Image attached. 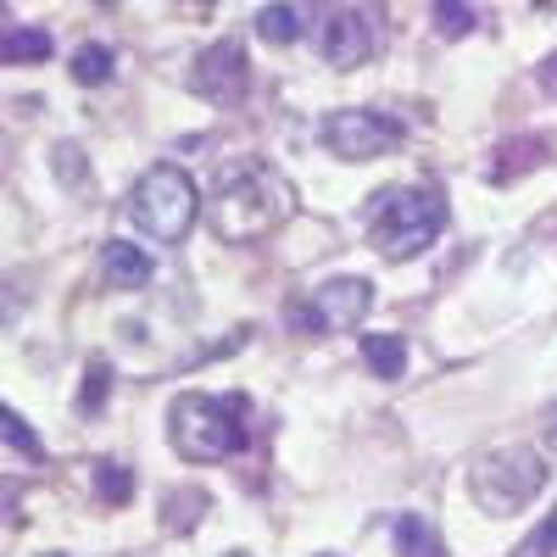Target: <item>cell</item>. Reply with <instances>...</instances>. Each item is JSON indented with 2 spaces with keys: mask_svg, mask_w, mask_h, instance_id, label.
I'll use <instances>...</instances> for the list:
<instances>
[{
  "mask_svg": "<svg viewBox=\"0 0 557 557\" xmlns=\"http://www.w3.org/2000/svg\"><path fill=\"white\" fill-rule=\"evenodd\" d=\"M0 435H7V446H12V451H23V457H45V446L34 441V430L23 424V412H17V407L0 412Z\"/></svg>",
  "mask_w": 557,
  "mask_h": 557,
  "instance_id": "obj_20",
  "label": "cell"
},
{
  "mask_svg": "<svg viewBox=\"0 0 557 557\" xmlns=\"http://www.w3.org/2000/svg\"><path fill=\"white\" fill-rule=\"evenodd\" d=\"M89 480H96V491H101L107 507H123L134 496V469H123V462H112V457L89 462Z\"/></svg>",
  "mask_w": 557,
  "mask_h": 557,
  "instance_id": "obj_16",
  "label": "cell"
},
{
  "mask_svg": "<svg viewBox=\"0 0 557 557\" xmlns=\"http://www.w3.org/2000/svg\"><path fill=\"white\" fill-rule=\"evenodd\" d=\"M401 134L407 128L396 117L374 112V107H341V112L323 117V146H330L335 157H346V162H374V157L396 151Z\"/></svg>",
  "mask_w": 557,
  "mask_h": 557,
  "instance_id": "obj_7",
  "label": "cell"
},
{
  "mask_svg": "<svg viewBox=\"0 0 557 557\" xmlns=\"http://www.w3.org/2000/svg\"><path fill=\"white\" fill-rule=\"evenodd\" d=\"M374 307V285L368 278H330V285H318L312 296H301L290 307V330L296 335H341V330H357Z\"/></svg>",
  "mask_w": 557,
  "mask_h": 557,
  "instance_id": "obj_6",
  "label": "cell"
},
{
  "mask_svg": "<svg viewBox=\"0 0 557 557\" xmlns=\"http://www.w3.org/2000/svg\"><path fill=\"white\" fill-rule=\"evenodd\" d=\"M290 212H296V190L268 162H235L228 173H218V190L207 201L212 235L228 246H251V240L273 235Z\"/></svg>",
  "mask_w": 557,
  "mask_h": 557,
  "instance_id": "obj_1",
  "label": "cell"
},
{
  "mask_svg": "<svg viewBox=\"0 0 557 557\" xmlns=\"http://www.w3.org/2000/svg\"><path fill=\"white\" fill-rule=\"evenodd\" d=\"M312 557H335V552H312Z\"/></svg>",
  "mask_w": 557,
  "mask_h": 557,
  "instance_id": "obj_24",
  "label": "cell"
},
{
  "mask_svg": "<svg viewBox=\"0 0 557 557\" xmlns=\"http://www.w3.org/2000/svg\"><path fill=\"white\" fill-rule=\"evenodd\" d=\"M107 391H112V362L96 357L84 368V385H78V412H101L107 407Z\"/></svg>",
  "mask_w": 557,
  "mask_h": 557,
  "instance_id": "obj_18",
  "label": "cell"
},
{
  "mask_svg": "<svg viewBox=\"0 0 557 557\" xmlns=\"http://www.w3.org/2000/svg\"><path fill=\"white\" fill-rule=\"evenodd\" d=\"M552 418H557V412H552ZM552 435H557V424H552Z\"/></svg>",
  "mask_w": 557,
  "mask_h": 557,
  "instance_id": "obj_26",
  "label": "cell"
},
{
  "mask_svg": "<svg viewBox=\"0 0 557 557\" xmlns=\"http://www.w3.org/2000/svg\"><path fill=\"white\" fill-rule=\"evenodd\" d=\"M301 7H262L257 12V34L268 39V45H290V39H301Z\"/></svg>",
  "mask_w": 557,
  "mask_h": 557,
  "instance_id": "obj_17",
  "label": "cell"
},
{
  "mask_svg": "<svg viewBox=\"0 0 557 557\" xmlns=\"http://www.w3.org/2000/svg\"><path fill=\"white\" fill-rule=\"evenodd\" d=\"M207 507H212V496H207V491H196V485L168 491V496H162V530H173V535H190V530L201 524Z\"/></svg>",
  "mask_w": 557,
  "mask_h": 557,
  "instance_id": "obj_13",
  "label": "cell"
},
{
  "mask_svg": "<svg viewBox=\"0 0 557 557\" xmlns=\"http://www.w3.org/2000/svg\"><path fill=\"white\" fill-rule=\"evenodd\" d=\"M73 78L78 84H107L112 78V51L107 45H78L73 51Z\"/></svg>",
  "mask_w": 557,
  "mask_h": 557,
  "instance_id": "obj_19",
  "label": "cell"
},
{
  "mask_svg": "<svg viewBox=\"0 0 557 557\" xmlns=\"http://www.w3.org/2000/svg\"><path fill=\"white\" fill-rule=\"evenodd\" d=\"M190 84H196V96H207L212 107H240V101H246V84H251L246 45H240V39H218V45H207Z\"/></svg>",
  "mask_w": 557,
  "mask_h": 557,
  "instance_id": "obj_8",
  "label": "cell"
},
{
  "mask_svg": "<svg viewBox=\"0 0 557 557\" xmlns=\"http://www.w3.org/2000/svg\"><path fill=\"white\" fill-rule=\"evenodd\" d=\"M546 480H552V469L535 446H502L469 469V496L480 502V513L507 519L519 507H530L535 491H546Z\"/></svg>",
  "mask_w": 557,
  "mask_h": 557,
  "instance_id": "obj_5",
  "label": "cell"
},
{
  "mask_svg": "<svg viewBox=\"0 0 557 557\" xmlns=\"http://www.w3.org/2000/svg\"><path fill=\"white\" fill-rule=\"evenodd\" d=\"M441 223H446V201L430 190V184H407V190L380 196L374 223H368V240H374L380 257L401 262V257H418L424 246H435Z\"/></svg>",
  "mask_w": 557,
  "mask_h": 557,
  "instance_id": "obj_4",
  "label": "cell"
},
{
  "mask_svg": "<svg viewBox=\"0 0 557 557\" xmlns=\"http://www.w3.org/2000/svg\"><path fill=\"white\" fill-rule=\"evenodd\" d=\"M362 357H368V368H374V380H401L407 341L401 335H362Z\"/></svg>",
  "mask_w": 557,
  "mask_h": 557,
  "instance_id": "obj_14",
  "label": "cell"
},
{
  "mask_svg": "<svg viewBox=\"0 0 557 557\" xmlns=\"http://www.w3.org/2000/svg\"><path fill=\"white\" fill-rule=\"evenodd\" d=\"M474 23H480V17H474V7H446V0L435 7V34H441V39H462Z\"/></svg>",
  "mask_w": 557,
  "mask_h": 557,
  "instance_id": "obj_21",
  "label": "cell"
},
{
  "mask_svg": "<svg viewBox=\"0 0 557 557\" xmlns=\"http://www.w3.org/2000/svg\"><path fill=\"white\" fill-rule=\"evenodd\" d=\"M168 435L184 462H223L246 446V396L184 391L168 407Z\"/></svg>",
  "mask_w": 557,
  "mask_h": 557,
  "instance_id": "obj_2",
  "label": "cell"
},
{
  "mask_svg": "<svg viewBox=\"0 0 557 557\" xmlns=\"http://www.w3.org/2000/svg\"><path fill=\"white\" fill-rule=\"evenodd\" d=\"M101 268H107V285L112 290H139L151 278V257L139 251V246H128V240H107L101 246Z\"/></svg>",
  "mask_w": 557,
  "mask_h": 557,
  "instance_id": "obj_11",
  "label": "cell"
},
{
  "mask_svg": "<svg viewBox=\"0 0 557 557\" xmlns=\"http://www.w3.org/2000/svg\"><path fill=\"white\" fill-rule=\"evenodd\" d=\"M51 57V34L45 28H7L0 34V62H45Z\"/></svg>",
  "mask_w": 557,
  "mask_h": 557,
  "instance_id": "obj_15",
  "label": "cell"
},
{
  "mask_svg": "<svg viewBox=\"0 0 557 557\" xmlns=\"http://www.w3.org/2000/svg\"><path fill=\"white\" fill-rule=\"evenodd\" d=\"M546 157H552V146H546V139H535V134H513V139H502V146L491 151V162H485V178H491V184H507V178H519V173L541 168Z\"/></svg>",
  "mask_w": 557,
  "mask_h": 557,
  "instance_id": "obj_10",
  "label": "cell"
},
{
  "mask_svg": "<svg viewBox=\"0 0 557 557\" xmlns=\"http://www.w3.org/2000/svg\"><path fill=\"white\" fill-rule=\"evenodd\" d=\"M45 557H62V552H45Z\"/></svg>",
  "mask_w": 557,
  "mask_h": 557,
  "instance_id": "obj_25",
  "label": "cell"
},
{
  "mask_svg": "<svg viewBox=\"0 0 557 557\" xmlns=\"http://www.w3.org/2000/svg\"><path fill=\"white\" fill-rule=\"evenodd\" d=\"M201 212V196H196V178L173 168V162H157L151 173H139V184L128 190V207L123 218L139 228V235H151L157 246H178L190 235V223Z\"/></svg>",
  "mask_w": 557,
  "mask_h": 557,
  "instance_id": "obj_3",
  "label": "cell"
},
{
  "mask_svg": "<svg viewBox=\"0 0 557 557\" xmlns=\"http://www.w3.org/2000/svg\"><path fill=\"white\" fill-rule=\"evenodd\" d=\"M557 552V513H546L541 519V530L530 535V541H519V552L513 557H552Z\"/></svg>",
  "mask_w": 557,
  "mask_h": 557,
  "instance_id": "obj_22",
  "label": "cell"
},
{
  "mask_svg": "<svg viewBox=\"0 0 557 557\" xmlns=\"http://www.w3.org/2000/svg\"><path fill=\"white\" fill-rule=\"evenodd\" d=\"M535 84L546 89V96H557V57H546V62L535 67Z\"/></svg>",
  "mask_w": 557,
  "mask_h": 557,
  "instance_id": "obj_23",
  "label": "cell"
},
{
  "mask_svg": "<svg viewBox=\"0 0 557 557\" xmlns=\"http://www.w3.org/2000/svg\"><path fill=\"white\" fill-rule=\"evenodd\" d=\"M396 552L401 557H446V541H441V530L424 519V513H396Z\"/></svg>",
  "mask_w": 557,
  "mask_h": 557,
  "instance_id": "obj_12",
  "label": "cell"
},
{
  "mask_svg": "<svg viewBox=\"0 0 557 557\" xmlns=\"http://www.w3.org/2000/svg\"><path fill=\"white\" fill-rule=\"evenodd\" d=\"M374 51H380V39H374V17L368 12L335 7L330 17L318 23V57L330 67H362Z\"/></svg>",
  "mask_w": 557,
  "mask_h": 557,
  "instance_id": "obj_9",
  "label": "cell"
}]
</instances>
